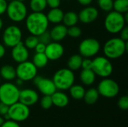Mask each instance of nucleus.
<instances>
[{"mask_svg": "<svg viewBox=\"0 0 128 127\" xmlns=\"http://www.w3.org/2000/svg\"><path fill=\"white\" fill-rule=\"evenodd\" d=\"M25 19L26 29L32 35L38 37L48 29L50 22L43 12H32Z\"/></svg>", "mask_w": 128, "mask_h": 127, "instance_id": "nucleus-1", "label": "nucleus"}, {"mask_svg": "<svg viewBox=\"0 0 128 127\" xmlns=\"http://www.w3.org/2000/svg\"><path fill=\"white\" fill-rule=\"evenodd\" d=\"M128 48V41H124L120 37H112L105 43L103 52L107 58L117 59L124 55Z\"/></svg>", "mask_w": 128, "mask_h": 127, "instance_id": "nucleus-2", "label": "nucleus"}, {"mask_svg": "<svg viewBox=\"0 0 128 127\" xmlns=\"http://www.w3.org/2000/svg\"><path fill=\"white\" fill-rule=\"evenodd\" d=\"M128 22V13L125 16L123 13L115 10L110 11L104 19V27L106 30L112 34L119 33L126 25Z\"/></svg>", "mask_w": 128, "mask_h": 127, "instance_id": "nucleus-3", "label": "nucleus"}, {"mask_svg": "<svg viewBox=\"0 0 128 127\" xmlns=\"http://www.w3.org/2000/svg\"><path fill=\"white\" fill-rule=\"evenodd\" d=\"M52 80L57 90L67 91L74 84L75 75L70 69L62 68L54 73Z\"/></svg>", "mask_w": 128, "mask_h": 127, "instance_id": "nucleus-4", "label": "nucleus"}, {"mask_svg": "<svg viewBox=\"0 0 128 127\" xmlns=\"http://www.w3.org/2000/svg\"><path fill=\"white\" fill-rule=\"evenodd\" d=\"M6 13L8 17L12 22H20L26 18L28 15V10L23 1L12 0L8 3Z\"/></svg>", "mask_w": 128, "mask_h": 127, "instance_id": "nucleus-5", "label": "nucleus"}, {"mask_svg": "<svg viewBox=\"0 0 128 127\" xmlns=\"http://www.w3.org/2000/svg\"><path fill=\"white\" fill-rule=\"evenodd\" d=\"M20 91L18 86L10 82L0 84V102L11 106L19 101Z\"/></svg>", "mask_w": 128, "mask_h": 127, "instance_id": "nucleus-6", "label": "nucleus"}, {"mask_svg": "<svg viewBox=\"0 0 128 127\" xmlns=\"http://www.w3.org/2000/svg\"><path fill=\"white\" fill-rule=\"evenodd\" d=\"M92 70L96 76L101 78H107L112 75L113 66L110 59L105 56H98L92 60Z\"/></svg>", "mask_w": 128, "mask_h": 127, "instance_id": "nucleus-7", "label": "nucleus"}, {"mask_svg": "<svg viewBox=\"0 0 128 127\" xmlns=\"http://www.w3.org/2000/svg\"><path fill=\"white\" fill-rule=\"evenodd\" d=\"M100 50V43L95 38H86L79 45V52L82 58H93Z\"/></svg>", "mask_w": 128, "mask_h": 127, "instance_id": "nucleus-8", "label": "nucleus"}, {"mask_svg": "<svg viewBox=\"0 0 128 127\" xmlns=\"http://www.w3.org/2000/svg\"><path fill=\"white\" fill-rule=\"evenodd\" d=\"M15 69L16 78L22 82L32 81L38 74V68L32 61L28 60L19 63Z\"/></svg>", "mask_w": 128, "mask_h": 127, "instance_id": "nucleus-9", "label": "nucleus"}, {"mask_svg": "<svg viewBox=\"0 0 128 127\" xmlns=\"http://www.w3.org/2000/svg\"><path fill=\"white\" fill-rule=\"evenodd\" d=\"M97 90L99 95L105 98H114L119 93V86L115 80L107 77L99 82Z\"/></svg>", "mask_w": 128, "mask_h": 127, "instance_id": "nucleus-10", "label": "nucleus"}, {"mask_svg": "<svg viewBox=\"0 0 128 127\" xmlns=\"http://www.w3.org/2000/svg\"><path fill=\"white\" fill-rule=\"evenodd\" d=\"M8 115L10 120L17 123L22 122L28 118L30 109L28 106L18 101L9 106Z\"/></svg>", "mask_w": 128, "mask_h": 127, "instance_id": "nucleus-11", "label": "nucleus"}, {"mask_svg": "<svg viewBox=\"0 0 128 127\" xmlns=\"http://www.w3.org/2000/svg\"><path fill=\"white\" fill-rule=\"evenodd\" d=\"M22 33L21 29L16 25L7 27L2 34V41L4 46L12 48L22 41Z\"/></svg>", "mask_w": 128, "mask_h": 127, "instance_id": "nucleus-12", "label": "nucleus"}, {"mask_svg": "<svg viewBox=\"0 0 128 127\" xmlns=\"http://www.w3.org/2000/svg\"><path fill=\"white\" fill-rule=\"evenodd\" d=\"M33 82H34V85L38 89V91L43 95L51 96L55 91H57L52 80L50 79L37 75L33 79Z\"/></svg>", "mask_w": 128, "mask_h": 127, "instance_id": "nucleus-13", "label": "nucleus"}, {"mask_svg": "<svg viewBox=\"0 0 128 127\" xmlns=\"http://www.w3.org/2000/svg\"><path fill=\"white\" fill-rule=\"evenodd\" d=\"M64 52V46L58 42L51 41L46 46L45 55L50 61H56L61 58Z\"/></svg>", "mask_w": 128, "mask_h": 127, "instance_id": "nucleus-14", "label": "nucleus"}, {"mask_svg": "<svg viewBox=\"0 0 128 127\" xmlns=\"http://www.w3.org/2000/svg\"><path fill=\"white\" fill-rule=\"evenodd\" d=\"M10 55L12 59L18 64L27 61L29 58L28 49L22 41L11 48Z\"/></svg>", "mask_w": 128, "mask_h": 127, "instance_id": "nucleus-15", "label": "nucleus"}, {"mask_svg": "<svg viewBox=\"0 0 128 127\" xmlns=\"http://www.w3.org/2000/svg\"><path fill=\"white\" fill-rule=\"evenodd\" d=\"M99 16L98 10L92 6H86L78 13L79 20L84 24H89L94 22Z\"/></svg>", "mask_w": 128, "mask_h": 127, "instance_id": "nucleus-16", "label": "nucleus"}, {"mask_svg": "<svg viewBox=\"0 0 128 127\" xmlns=\"http://www.w3.org/2000/svg\"><path fill=\"white\" fill-rule=\"evenodd\" d=\"M39 100L38 94L36 91L31 88H26L20 91L19 102L27 106H32L38 103Z\"/></svg>", "mask_w": 128, "mask_h": 127, "instance_id": "nucleus-17", "label": "nucleus"}, {"mask_svg": "<svg viewBox=\"0 0 128 127\" xmlns=\"http://www.w3.org/2000/svg\"><path fill=\"white\" fill-rule=\"evenodd\" d=\"M52 41L59 42L68 36V27L64 24H56L50 31Z\"/></svg>", "mask_w": 128, "mask_h": 127, "instance_id": "nucleus-18", "label": "nucleus"}, {"mask_svg": "<svg viewBox=\"0 0 128 127\" xmlns=\"http://www.w3.org/2000/svg\"><path fill=\"white\" fill-rule=\"evenodd\" d=\"M52 105L56 106L58 108H64L69 103V97L68 96L62 92V91H55L51 95Z\"/></svg>", "mask_w": 128, "mask_h": 127, "instance_id": "nucleus-19", "label": "nucleus"}, {"mask_svg": "<svg viewBox=\"0 0 128 127\" xmlns=\"http://www.w3.org/2000/svg\"><path fill=\"white\" fill-rule=\"evenodd\" d=\"M0 76L5 81H12L16 78V69L10 64H4L0 68Z\"/></svg>", "mask_w": 128, "mask_h": 127, "instance_id": "nucleus-20", "label": "nucleus"}, {"mask_svg": "<svg viewBox=\"0 0 128 127\" xmlns=\"http://www.w3.org/2000/svg\"><path fill=\"white\" fill-rule=\"evenodd\" d=\"M46 16L49 22H51L53 24H59L62 22L64 12L59 7L50 8V10L48 11Z\"/></svg>", "mask_w": 128, "mask_h": 127, "instance_id": "nucleus-21", "label": "nucleus"}, {"mask_svg": "<svg viewBox=\"0 0 128 127\" xmlns=\"http://www.w3.org/2000/svg\"><path fill=\"white\" fill-rule=\"evenodd\" d=\"M80 79L83 85L86 86H90L94 83L96 79V75L92 69H82L80 74Z\"/></svg>", "mask_w": 128, "mask_h": 127, "instance_id": "nucleus-22", "label": "nucleus"}, {"mask_svg": "<svg viewBox=\"0 0 128 127\" xmlns=\"http://www.w3.org/2000/svg\"><path fill=\"white\" fill-rule=\"evenodd\" d=\"M82 58H83L79 54H75L71 55L68 60V63H67L68 68L72 71H76L80 70L81 68Z\"/></svg>", "mask_w": 128, "mask_h": 127, "instance_id": "nucleus-23", "label": "nucleus"}, {"mask_svg": "<svg viewBox=\"0 0 128 127\" xmlns=\"http://www.w3.org/2000/svg\"><path fill=\"white\" fill-rule=\"evenodd\" d=\"M79 21L78 14L74 11H68L64 13L63 16V24L67 27H70L73 25H76Z\"/></svg>", "mask_w": 128, "mask_h": 127, "instance_id": "nucleus-24", "label": "nucleus"}, {"mask_svg": "<svg viewBox=\"0 0 128 127\" xmlns=\"http://www.w3.org/2000/svg\"><path fill=\"white\" fill-rule=\"evenodd\" d=\"M48 61H49V59L44 52H42V53L35 52V54L33 56L32 62L38 69H42V68H44L47 65Z\"/></svg>", "mask_w": 128, "mask_h": 127, "instance_id": "nucleus-25", "label": "nucleus"}, {"mask_svg": "<svg viewBox=\"0 0 128 127\" xmlns=\"http://www.w3.org/2000/svg\"><path fill=\"white\" fill-rule=\"evenodd\" d=\"M99 96L100 95H99L98 90L96 88H92L86 91L85 95L83 97V100L85 103H87L88 105H93L95 103H97V101L98 100Z\"/></svg>", "mask_w": 128, "mask_h": 127, "instance_id": "nucleus-26", "label": "nucleus"}, {"mask_svg": "<svg viewBox=\"0 0 128 127\" xmlns=\"http://www.w3.org/2000/svg\"><path fill=\"white\" fill-rule=\"evenodd\" d=\"M68 90L70 91V95L73 99L76 100L83 99V97H84L85 92H86V90L83 86H82L80 85H74V84Z\"/></svg>", "mask_w": 128, "mask_h": 127, "instance_id": "nucleus-27", "label": "nucleus"}, {"mask_svg": "<svg viewBox=\"0 0 128 127\" xmlns=\"http://www.w3.org/2000/svg\"><path fill=\"white\" fill-rule=\"evenodd\" d=\"M47 7L46 0H30L29 7L32 12H43Z\"/></svg>", "mask_w": 128, "mask_h": 127, "instance_id": "nucleus-28", "label": "nucleus"}, {"mask_svg": "<svg viewBox=\"0 0 128 127\" xmlns=\"http://www.w3.org/2000/svg\"><path fill=\"white\" fill-rule=\"evenodd\" d=\"M112 10L123 14L128 13V0H113Z\"/></svg>", "mask_w": 128, "mask_h": 127, "instance_id": "nucleus-29", "label": "nucleus"}, {"mask_svg": "<svg viewBox=\"0 0 128 127\" xmlns=\"http://www.w3.org/2000/svg\"><path fill=\"white\" fill-rule=\"evenodd\" d=\"M38 42L39 41H38V37L31 34L25 39V41L23 43L28 49H34L36 45L38 43Z\"/></svg>", "mask_w": 128, "mask_h": 127, "instance_id": "nucleus-30", "label": "nucleus"}, {"mask_svg": "<svg viewBox=\"0 0 128 127\" xmlns=\"http://www.w3.org/2000/svg\"><path fill=\"white\" fill-rule=\"evenodd\" d=\"M98 4L99 7L104 11L110 12L112 10L113 0H98Z\"/></svg>", "mask_w": 128, "mask_h": 127, "instance_id": "nucleus-31", "label": "nucleus"}, {"mask_svg": "<svg viewBox=\"0 0 128 127\" xmlns=\"http://www.w3.org/2000/svg\"><path fill=\"white\" fill-rule=\"evenodd\" d=\"M82 34V30L76 25L68 27V35L72 38H78Z\"/></svg>", "mask_w": 128, "mask_h": 127, "instance_id": "nucleus-32", "label": "nucleus"}, {"mask_svg": "<svg viewBox=\"0 0 128 127\" xmlns=\"http://www.w3.org/2000/svg\"><path fill=\"white\" fill-rule=\"evenodd\" d=\"M40 104L41 108L44 109H50L53 106L51 96H50V95H44V97L40 99Z\"/></svg>", "mask_w": 128, "mask_h": 127, "instance_id": "nucleus-33", "label": "nucleus"}, {"mask_svg": "<svg viewBox=\"0 0 128 127\" xmlns=\"http://www.w3.org/2000/svg\"><path fill=\"white\" fill-rule=\"evenodd\" d=\"M38 41L39 42H40L42 43H44L45 45H47L48 43H50L52 41L50 32H48L47 31L44 32V33H42L39 36H38Z\"/></svg>", "mask_w": 128, "mask_h": 127, "instance_id": "nucleus-34", "label": "nucleus"}, {"mask_svg": "<svg viewBox=\"0 0 128 127\" xmlns=\"http://www.w3.org/2000/svg\"><path fill=\"white\" fill-rule=\"evenodd\" d=\"M118 107L122 110H127L128 109V97L124 95L120 97L118 101Z\"/></svg>", "mask_w": 128, "mask_h": 127, "instance_id": "nucleus-35", "label": "nucleus"}, {"mask_svg": "<svg viewBox=\"0 0 128 127\" xmlns=\"http://www.w3.org/2000/svg\"><path fill=\"white\" fill-rule=\"evenodd\" d=\"M92 60L91 58H82L81 68L85 70H88V69H92Z\"/></svg>", "mask_w": 128, "mask_h": 127, "instance_id": "nucleus-36", "label": "nucleus"}, {"mask_svg": "<svg viewBox=\"0 0 128 127\" xmlns=\"http://www.w3.org/2000/svg\"><path fill=\"white\" fill-rule=\"evenodd\" d=\"M46 1L47 6H49L50 8H56V7H59L62 0H46Z\"/></svg>", "mask_w": 128, "mask_h": 127, "instance_id": "nucleus-37", "label": "nucleus"}, {"mask_svg": "<svg viewBox=\"0 0 128 127\" xmlns=\"http://www.w3.org/2000/svg\"><path fill=\"white\" fill-rule=\"evenodd\" d=\"M0 127H20V126L17 122H15L9 119L6 120V121H4V123Z\"/></svg>", "mask_w": 128, "mask_h": 127, "instance_id": "nucleus-38", "label": "nucleus"}, {"mask_svg": "<svg viewBox=\"0 0 128 127\" xmlns=\"http://www.w3.org/2000/svg\"><path fill=\"white\" fill-rule=\"evenodd\" d=\"M8 109L9 106L2 102H0V115L1 116H4L8 114Z\"/></svg>", "mask_w": 128, "mask_h": 127, "instance_id": "nucleus-39", "label": "nucleus"}, {"mask_svg": "<svg viewBox=\"0 0 128 127\" xmlns=\"http://www.w3.org/2000/svg\"><path fill=\"white\" fill-rule=\"evenodd\" d=\"M120 33V38H122L124 41L128 40V28L125 25L122 30L119 32Z\"/></svg>", "mask_w": 128, "mask_h": 127, "instance_id": "nucleus-40", "label": "nucleus"}, {"mask_svg": "<svg viewBox=\"0 0 128 127\" xmlns=\"http://www.w3.org/2000/svg\"><path fill=\"white\" fill-rule=\"evenodd\" d=\"M46 46L44 43H42L40 42H38V43L36 45V46L34 47V50H35V52H38V53H42V52H45V49H46Z\"/></svg>", "mask_w": 128, "mask_h": 127, "instance_id": "nucleus-41", "label": "nucleus"}, {"mask_svg": "<svg viewBox=\"0 0 128 127\" xmlns=\"http://www.w3.org/2000/svg\"><path fill=\"white\" fill-rule=\"evenodd\" d=\"M8 1L6 0H0V16L6 13Z\"/></svg>", "mask_w": 128, "mask_h": 127, "instance_id": "nucleus-42", "label": "nucleus"}, {"mask_svg": "<svg viewBox=\"0 0 128 127\" xmlns=\"http://www.w3.org/2000/svg\"><path fill=\"white\" fill-rule=\"evenodd\" d=\"M93 0H77V1L83 6H88Z\"/></svg>", "mask_w": 128, "mask_h": 127, "instance_id": "nucleus-43", "label": "nucleus"}, {"mask_svg": "<svg viewBox=\"0 0 128 127\" xmlns=\"http://www.w3.org/2000/svg\"><path fill=\"white\" fill-rule=\"evenodd\" d=\"M5 52H6V49H5L4 46L3 44L0 43V59L4 56Z\"/></svg>", "mask_w": 128, "mask_h": 127, "instance_id": "nucleus-44", "label": "nucleus"}, {"mask_svg": "<svg viewBox=\"0 0 128 127\" xmlns=\"http://www.w3.org/2000/svg\"><path fill=\"white\" fill-rule=\"evenodd\" d=\"M23 82H22V80H20V79H16V85H22Z\"/></svg>", "mask_w": 128, "mask_h": 127, "instance_id": "nucleus-45", "label": "nucleus"}, {"mask_svg": "<svg viewBox=\"0 0 128 127\" xmlns=\"http://www.w3.org/2000/svg\"><path fill=\"white\" fill-rule=\"evenodd\" d=\"M4 118H2V116H1V115H0V127L2 125V124L4 123Z\"/></svg>", "mask_w": 128, "mask_h": 127, "instance_id": "nucleus-46", "label": "nucleus"}, {"mask_svg": "<svg viewBox=\"0 0 128 127\" xmlns=\"http://www.w3.org/2000/svg\"><path fill=\"white\" fill-rule=\"evenodd\" d=\"M2 27H3V21H2V18L0 17V30L2 28Z\"/></svg>", "mask_w": 128, "mask_h": 127, "instance_id": "nucleus-47", "label": "nucleus"}, {"mask_svg": "<svg viewBox=\"0 0 128 127\" xmlns=\"http://www.w3.org/2000/svg\"><path fill=\"white\" fill-rule=\"evenodd\" d=\"M18 1H23V2H24V1H26V0H18Z\"/></svg>", "mask_w": 128, "mask_h": 127, "instance_id": "nucleus-48", "label": "nucleus"}, {"mask_svg": "<svg viewBox=\"0 0 128 127\" xmlns=\"http://www.w3.org/2000/svg\"><path fill=\"white\" fill-rule=\"evenodd\" d=\"M7 1H12V0H6Z\"/></svg>", "mask_w": 128, "mask_h": 127, "instance_id": "nucleus-49", "label": "nucleus"}, {"mask_svg": "<svg viewBox=\"0 0 128 127\" xmlns=\"http://www.w3.org/2000/svg\"><path fill=\"white\" fill-rule=\"evenodd\" d=\"M1 79H2V78H1V76H0V84H1Z\"/></svg>", "mask_w": 128, "mask_h": 127, "instance_id": "nucleus-50", "label": "nucleus"}, {"mask_svg": "<svg viewBox=\"0 0 128 127\" xmlns=\"http://www.w3.org/2000/svg\"><path fill=\"white\" fill-rule=\"evenodd\" d=\"M64 1H70V0H64Z\"/></svg>", "mask_w": 128, "mask_h": 127, "instance_id": "nucleus-51", "label": "nucleus"}]
</instances>
